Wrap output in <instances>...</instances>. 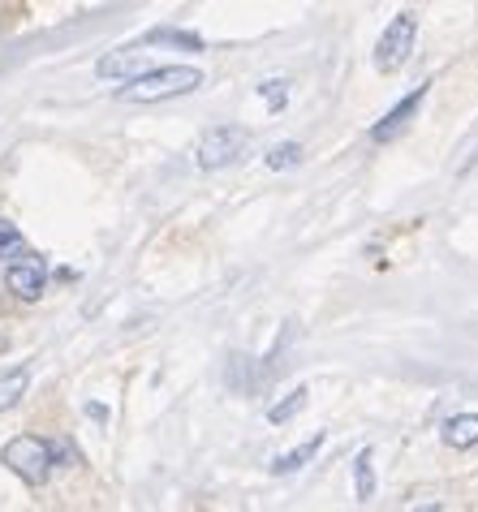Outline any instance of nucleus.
<instances>
[{
    "instance_id": "obj_1",
    "label": "nucleus",
    "mask_w": 478,
    "mask_h": 512,
    "mask_svg": "<svg viewBox=\"0 0 478 512\" xmlns=\"http://www.w3.org/2000/svg\"><path fill=\"white\" fill-rule=\"evenodd\" d=\"M199 87H203V69H194V65H156V69H143L138 78H130L117 95L130 99V104H156V99H177V95H190Z\"/></svg>"
},
{
    "instance_id": "obj_2",
    "label": "nucleus",
    "mask_w": 478,
    "mask_h": 512,
    "mask_svg": "<svg viewBox=\"0 0 478 512\" xmlns=\"http://www.w3.org/2000/svg\"><path fill=\"white\" fill-rule=\"evenodd\" d=\"M0 461H5L22 482H31V487H44V482L52 478V469H56L52 444H48V439H39V435L9 439L5 452H0Z\"/></svg>"
},
{
    "instance_id": "obj_3",
    "label": "nucleus",
    "mask_w": 478,
    "mask_h": 512,
    "mask_svg": "<svg viewBox=\"0 0 478 512\" xmlns=\"http://www.w3.org/2000/svg\"><path fill=\"white\" fill-rule=\"evenodd\" d=\"M414 39H418V18L414 13H397V18L388 22V31L379 35V44H375V65L384 69V74L401 69L414 52Z\"/></svg>"
},
{
    "instance_id": "obj_4",
    "label": "nucleus",
    "mask_w": 478,
    "mask_h": 512,
    "mask_svg": "<svg viewBox=\"0 0 478 512\" xmlns=\"http://www.w3.org/2000/svg\"><path fill=\"white\" fill-rule=\"evenodd\" d=\"M242 151H246V134L229 130V125H216V130L203 134L199 151H194V164H199L203 173H220V168H229Z\"/></svg>"
},
{
    "instance_id": "obj_5",
    "label": "nucleus",
    "mask_w": 478,
    "mask_h": 512,
    "mask_svg": "<svg viewBox=\"0 0 478 512\" xmlns=\"http://www.w3.org/2000/svg\"><path fill=\"white\" fill-rule=\"evenodd\" d=\"M5 284H9V293L18 297V302H39L48 289V267L39 254H18V259H9V272H5Z\"/></svg>"
},
{
    "instance_id": "obj_6",
    "label": "nucleus",
    "mask_w": 478,
    "mask_h": 512,
    "mask_svg": "<svg viewBox=\"0 0 478 512\" xmlns=\"http://www.w3.org/2000/svg\"><path fill=\"white\" fill-rule=\"evenodd\" d=\"M143 69H151L143 48H112L104 61L95 65V74H100L104 82H130V78L143 74Z\"/></svg>"
},
{
    "instance_id": "obj_7",
    "label": "nucleus",
    "mask_w": 478,
    "mask_h": 512,
    "mask_svg": "<svg viewBox=\"0 0 478 512\" xmlns=\"http://www.w3.org/2000/svg\"><path fill=\"white\" fill-rule=\"evenodd\" d=\"M427 87H431V82H418V87H414L410 95H405L397 108H388V117L379 121V125H371V138H375V142H388L397 130H405V125H410V117L418 112V104L427 99Z\"/></svg>"
},
{
    "instance_id": "obj_8",
    "label": "nucleus",
    "mask_w": 478,
    "mask_h": 512,
    "mask_svg": "<svg viewBox=\"0 0 478 512\" xmlns=\"http://www.w3.org/2000/svg\"><path fill=\"white\" fill-rule=\"evenodd\" d=\"M440 439H444L448 448H457V452L478 448V414H453V418L444 422Z\"/></svg>"
},
{
    "instance_id": "obj_9",
    "label": "nucleus",
    "mask_w": 478,
    "mask_h": 512,
    "mask_svg": "<svg viewBox=\"0 0 478 512\" xmlns=\"http://www.w3.org/2000/svg\"><path fill=\"white\" fill-rule=\"evenodd\" d=\"M323 448V435H311L306 444H298V448H289V452H280V457L272 461V474H298L302 465H311L315 461V452Z\"/></svg>"
},
{
    "instance_id": "obj_10",
    "label": "nucleus",
    "mask_w": 478,
    "mask_h": 512,
    "mask_svg": "<svg viewBox=\"0 0 478 512\" xmlns=\"http://www.w3.org/2000/svg\"><path fill=\"white\" fill-rule=\"evenodd\" d=\"M354 495L362 504L375 500V457H371V448H362L358 461H354Z\"/></svg>"
},
{
    "instance_id": "obj_11",
    "label": "nucleus",
    "mask_w": 478,
    "mask_h": 512,
    "mask_svg": "<svg viewBox=\"0 0 478 512\" xmlns=\"http://www.w3.org/2000/svg\"><path fill=\"white\" fill-rule=\"evenodd\" d=\"M306 396H311L306 388H293V392H285V401H276L272 409H267V422H272V426H285L289 418H298L302 409H306Z\"/></svg>"
},
{
    "instance_id": "obj_12",
    "label": "nucleus",
    "mask_w": 478,
    "mask_h": 512,
    "mask_svg": "<svg viewBox=\"0 0 478 512\" xmlns=\"http://www.w3.org/2000/svg\"><path fill=\"white\" fill-rule=\"evenodd\" d=\"M26 250V241H22V229L18 224H9V220H0V259H18V254Z\"/></svg>"
},
{
    "instance_id": "obj_13",
    "label": "nucleus",
    "mask_w": 478,
    "mask_h": 512,
    "mask_svg": "<svg viewBox=\"0 0 478 512\" xmlns=\"http://www.w3.org/2000/svg\"><path fill=\"white\" fill-rule=\"evenodd\" d=\"M267 168H272V173H285V168H293V164H302V147H298V142H280V147L272 151V155H267V160H263Z\"/></svg>"
},
{
    "instance_id": "obj_14",
    "label": "nucleus",
    "mask_w": 478,
    "mask_h": 512,
    "mask_svg": "<svg viewBox=\"0 0 478 512\" xmlns=\"http://www.w3.org/2000/svg\"><path fill=\"white\" fill-rule=\"evenodd\" d=\"M26 383H31V375H26V371H13L9 379H0V409L18 405V396L26 392Z\"/></svg>"
},
{
    "instance_id": "obj_15",
    "label": "nucleus",
    "mask_w": 478,
    "mask_h": 512,
    "mask_svg": "<svg viewBox=\"0 0 478 512\" xmlns=\"http://www.w3.org/2000/svg\"><path fill=\"white\" fill-rule=\"evenodd\" d=\"M147 39H151V44H177V48H190V52H199V48H203V39H199V35L168 31V26H164V31H151Z\"/></svg>"
},
{
    "instance_id": "obj_16",
    "label": "nucleus",
    "mask_w": 478,
    "mask_h": 512,
    "mask_svg": "<svg viewBox=\"0 0 478 512\" xmlns=\"http://www.w3.org/2000/svg\"><path fill=\"white\" fill-rule=\"evenodd\" d=\"M259 95H267V104L280 108L285 104V82H267V87H259Z\"/></svg>"
}]
</instances>
